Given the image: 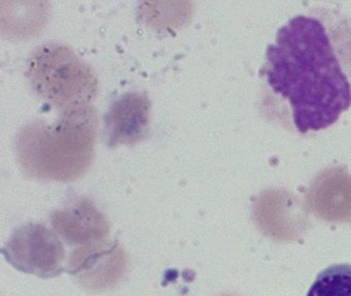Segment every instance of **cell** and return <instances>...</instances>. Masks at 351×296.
Listing matches in <instances>:
<instances>
[{
  "mask_svg": "<svg viewBox=\"0 0 351 296\" xmlns=\"http://www.w3.org/2000/svg\"><path fill=\"white\" fill-rule=\"evenodd\" d=\"M128 256L119 242L104 240L75 249L69 259V273L90 291L114 287L126 273Z\"/></svg>",
  "mask_w": 351,
  "mask_h": 296,
  "instance_id": "5b68a950",
  "label": "cell"
},
{
  "mask_svg": "<svg viewBox=\"0 0 351 296\" xmlns=\"http://www.w3.org/2000/svg\"><path fill=\"white\" fill-rule=\"evenodd\" d=\"M27 77L34 92L61 110L91 104L99 92L90 65L64 43L47 42L30 55Z\"/></svg>",
  "mask_w": 351,
  "mask_h": 296,
  "instance_id": "3957f363",
  "label": "cell"
},
{
  "mask_svg": "<svg viewBox=\"0 0 351 296\" xmlns=\"http://www.w3.org/2000/svg\"><path fill=\"white\" fill-rule=\"evenodd\" d=\"M3 254L15 269L45 279L58 277L64 271L62 243L44 224L28 223L17 228Z\"/></svg>",
  "mask_w": 351,
  "mask_h": 296,
  "instance_id": "277c9868",
  "label": "cell"
},
{
  "mask_svg": "<svg viewBox=\"0 0 351 296\" xmlns=\"http://www.w3.org/2000/svg\"><path fill=\"white\" fill-rule=\"evenodd\" d=\"M61 111L54 123L36 119L18 133V160L32 178L66 182L83 176L91 166L97 138V110L87 104Z\"/></svg>",
  "mask_w": 351,
  "mask_h": 296,
  "instance_id": "7a4b0ae2",
  "label": "cell"
},
{
  "mask_svg": "<svg viewBox=\"0 0 351 296\" xmlns=\"http://www.w3.org/2000/svg\"><path fill=\"white\" fill-rule=\"evenodd\" d=\"M54 230L71 245H88L106 240L110 225L104 214L87 197H73L51 216Z\"/></svg>",
  "mask_w": 351,
  "mask_h": 296,
  "instance_id": "52a82bcc",
  "label": "cell"
},
{
  "mask_svg": "<svg viewBox=\"0 0 351 296\" xmlns=\"http://www.w3.org/2000/svg\"><path fill=\"white\" fill-rule=\"evenodd\" d=\"M151 100L145 92H130L117 99L104 116V134L110 147L135 144L149 135Z\"/></svg>",
  "mask_w": 351,
  "mask_h": 296,
  "instance_id": "8992f818",
  "label": "cell"
},
{
  "mask_svg": "<svg viewBox=\"0 0 351 296\" xmlns=\"http://www.w3.org/2000/svg\"><path fill=\"white\" fill-rule=\"evenodd\" d=\"M312 205L330 218L351 215V174L341 166L320 173L311 186Z\"/></svg>",
  "mask_w": 351,
  "mask_h": 296,
  "instance_id": "ba28073f",
  "label": "cell"
},
{
  "mask_svg": "<svg viewBox=\"0 0 351 296\" xmlns=\"http://www.w3.org/2000/svg\"><path fill=\"white\" fill-rule=\"evenodd\" d=\"M307 296H351L350 263H337L320 271Z\"/></svg>",
  "mask_w": 351,
  "mask_h": 296,
  "instance_id": "9c48e42d",
  "label": "cell"
},
{
  "mask_svg": "<svg viewBox=\"0 0 351 296\" xmlns=\"http://www.w3.org/2000/svg\"><path fill=\"white\" fill-rule=\"evenodd\" d=\"M261 112L289 132L326 129L351 106V18L315 6L289 18L260 71Z\"/></svg>",
  "mask_w": 351,
  "mask_h": 296,
  "instance_id": "6da1fadb",
  "label": "cell"
}]
</instances>
